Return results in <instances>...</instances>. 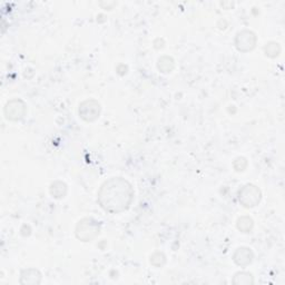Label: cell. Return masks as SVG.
Returning a JSON list of instances; mask_svg holds the SVG:
<instances>
[{
    "instance_id": "6da1fadb",
    "label": "cell",
    "mask_w": 285,
    "mask_h": 285,
    "mask_svg": "<svg viewBox=\"0 0 285 285\" xmlns=\"http://www.w3.org/2000/svg\"><path fill=\"white\" fill-rule=\"evenodd\" d=\"M135 192L124 177H110L99 187L97 202L106 213L119 214L131 208Z\"/></svg>"
},
{
    "instance_id": "7a4b0ae2",
    "label": "cell",
    "mask_w": 285,
    "mask_h": 285,
    "mask_svg": "<svg viewBox=\"0 0 285 285\" xmlns=\"http://www.w3.org/2000/svg\"><path fill=\"white\" fill-rule=\"evenodd\" d=\"M102 231L100 222L93 217H84L77 223L75 227V235L82 242H92L96 238Z\"/></svg>"
},
{
    "instance_id": "3957f363",
    "label": "cell",
    "mask_w": 285,
    "mask_h": 285,
    "mask_svg": "<svg viewBox=\"0 0 285 285\" xmlns=\"http://www.w3.org/2000/svg\"><path fill=\"white\" fill-rule=\"evenodd\" d=\"M238 202L245 209H253L258 206L262 199L261 189L254 184H245L238 191Z\"/></svg>"
},
{
    "instance_id": "277c9868",
    "label": "cell",
    "mask_w": 285,
    "mask_h": 285,
    "mask_svg": "<svg viewBox=\"0 0 285 285\" xmlns=\"http://www.w3.org/2000/svg\"><path fill=\"white\" fill-rule=\"evenodd\" d=\"M102 113V105L98 103V100L89 98L84 100L79 104L78 114L79 117L86 123H93L97 120Z\"/></svg>"
},
{
    "instance_id": "5b68a950",
    "label": "cell",
    "mask_w": 285,
    "mask_h": 285,
    "mask_svg": "<svg viewBox=\"0 0 285 285\" xmlns=\"http://www.w3.org/2000/svg\"><path fill=\"white\" fill-rule=\"evenodd\" d=\"M4 114L10 121H19L24 119L27 114V104L20 98L10 99L5 105Z\"/></svg>"
},
{
    "instance_id": "8992f818",
    "label": "cell",
    "mask_w": 285,
    "mask_h": 285,
    "mask_svg": "<svg viewBox=\"0 0 285 285\" xmlns=\"http://www.w3.org/2000/svg\"><path fill=\"white\" fill-rule=\"evenodd\" d=\"M256 43H258V37H256L255 32L250 29H243L238 31L234 39V45H235L236 49L241 53H249L256 47Z\"/></svg>"
},
{
    "instance_id": "52a82bcc",
    "label": "cell",
    "mask_w": 285,
    "mask_h": 285,
    "mask_svg": "<svg viewBox=\"0 0 285 285\" xmlns=\"http://www.w3.org/2000/svg\"><path fill=\"white\" fill-rule=\"evenodd\" d=\"M254 253L250 248H238L233 254V261L239 267H247L253 262Z\"/></svg>"
},
{
    "instance_id": "ba28073f",
    "label": "cell",
    "mask_w": 285,
    "mask_h": 285,
    "mask_svg": "<svg viewBox=\"0 0 285 285\" xmlns=\"http://www.w3.org/2000/svg\"><path fill=\"white\" fill-rule=\"evenodd\" d=\"M20 284L37 285L42 283V273L37 269H26L20 273Z\"/></svg>"
},
{
    "instance_id": "9c48e42d",
    "label": "cell",
    "mask_w": 285,
    "mask_h": 285,
    "mask_svg": "<svg viewBox=\"0 0 285 285\" xmlns=\"http://www.w3.org/2000/svg\"><path fill=\"white\" fill-rule=\"evenodd\" d=\"M49 192L54 198L61 199L66 196L67 192H68V187H67L66 183L64 182L55 181L54 183H52V185H50Z\"/></svg>"
},
{
    "instance_id": "30bf717a",
    "label": "cell",
    "mask_w": 285,
    "mask_h": 285,
    "mask_svg": "<svg viewBox=\"0 0 285 285\" xmlns=\"http://www.w3.org/2000/svg\"><path fill=\"white\" fill-rule=\"evenodd\" d=\"M157 68L163 74H169L175 68V61L171 56H161L157 60Z\"/></svg>"
},
{
    "instance_id": "8fae6325",
    "label": "cell",
    "mask_w": 285,
    "mask_h": 285,
    "mask_svg": "<svg viewBox=\"0 0 285 285\" xmlns=\"http://www.w3.org/2000/svg\"><path fill=\"white\" fill-rule=\"evenodd\" d=\"M236 227L242 233H251L254 227V221L250 216H241L236 222Z\"/></svg>"
},
{
    "instance_id": "7c38bea8",
    "label": "cell",
    "mask_w": 285,
    "mask_h": 285,
    "mask_svg": "<svg viewBox=\"0 0 285 285\" xmlns=\"http://www.w3.org/2000/svg\"><path fill=\"white\" fill-rule=\"evenodd\" d=\"M233 283L237 285H250L254 283V277L249 272H237L233 277Z\"/></svg>"
},
{
    "instance_id": "4fadbf2b",
    "label": "cell",
    "mask_w": 285,
    "mask_h": 285,
    "mask_svg": "<svg viewBox=\"0 0 285 285\" xmlns=\"http://www.w3.org/2000/svg\"><path fill=\"white\" fill-rule=\"evenodd\" d=\"M281 45L276 42H270L264 46V54L270 58H276L281 54Z\"/></svg>"
},
{
    "instance_id": "5bb4252c",
    "label": "cell",
    "mask_w": 285,
    "mask_h": 285,
    "mask_svg": "<svg viewBox=\"0 0 285 285\" xmlns=\"http://www.w3.org/2000/svg\"><path fill=\"white\" fill-rule=\"evenodd\" d=\"M150 264L155 267H161L164 266L166 263V256L164 253L161 252H155L152 256H150Z\"/></svg>"
},
{
    "instance_id": "9a60e30c",
    "label": "cell",
    "mask_w": 285,
    "mask_h": 285,
    "mask_svg": "<svg viewBox=\"0 0 285 285\" xmlns=\"http://www.w3.org/2000/svg\"><path fill=\"white\" fill-rule=\"evenodd\" d=\"M248 164H249L248 159L245 157H242V156H239V157L235 158V160L233 161V167L236 172H244L247 170Z\"/></svg>"
}]
</instances>
